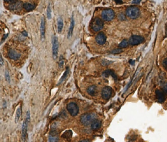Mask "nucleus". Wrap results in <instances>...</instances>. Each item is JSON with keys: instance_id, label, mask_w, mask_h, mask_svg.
<instances>
[{"instance_id": "b1692460", "label": "nucleus", "mask_w": 167, "mask_h": 142, "mask_svg": "<svg viewBox=\"0 0 167 142\" xmlns=\"http://www.w3.org/2000/svg\"><path fill=\"white\" fill-rule=\"evenodd\" d=\"M129 45V41L127 39H123L122 42L120 43L119 45V47L121 48H125L127 47Z\"/></svg>"}, {"instance_id": "aec40b11", "label": "nucleus", "mask_w": 167, "mask_h": 142, "mask_svg": "<svg viewBox=\"0 0 167 142\" xmlns=\"http://www.w3.org/2000/svg\"><path fill=\"white\" fill-rule=\"evenodd\" d=\"M103 76H105V77H108V75H112V76L115 79H117V76L116 75L114 72L112 70H111V69H107V70H106V71L103 72Z\"/></svg>"}, {"instance_id": "cd10ccee", "label": "nucleus", "mask_w": 167, "mask_h": 142, "mask_svg": "<svg viewBox=\"0 0 167 142\" xmlns=\"http://www.w3.org/2000/svg\"><path fill=\"white\" fill-rule=\"evenodd\" d=\"M59 66L60 68H62L63 66V58H62V56H60V58H59Z\"/></svg>"}, {"instance_id": "f03ea898", "label": "nucleus", "mask_w": 167, "mask_h": 142, "mask_svg": "<svg viewBox=\"0 0 167 142\" xmlns=\"http://www.w3.org/2000/svg\"><path fill=\"white\" fill-rule=\"evenodd\" d=\"M96 115L94 113H85L80 117V122L84 125H89L95 119Z\"/></svg>"}, {"instance_id": "7ed1b4c3", "label": "nucleus", "mask_w": 167, "mask_h": 142, "mask_svg": "<svg viewBox=\"0 0 167 142\" xmlns=\"http://www.w3.org/2000/svg\"><path fill=\"white\" fill-rule=\"evenodd\" d=\"M115 17V13L112 9H107L103 11L102 12V18L105 21H110L113 20Z\"/></svg>"}, {"instance_id": "473e14b6", "label": "nucleus", "mask_w": 167, "mask_h": 142, "mask_svg": "<svg viewBox=\"0 0 167 142\" xmlns=\"http://www.w3.org/2000/svg\"><path fill=\"white\" fill-rule=\"evenodd\" d=\"M5 76H6V78H7V81H9V75H8V71H7V72H6V75H5Z\"/></svg>"}, {"instance_id": "f8f14e48", "label": "nucleus", "mask_w": 167, "mask_h": 142, "mask_svg": "<svg viewBox=\"0 0 167 142\" xmlns=\"http://www.w3.org/2000/svg\"><path fill=\"white\" fill-rule=\"evenodd\" d=\"M8 56L12 60H18L19 59L21 56V54L16 52V51L13 50V49H10L8 51Z\"/></svg>"}, {"instance_id": "bb28decb", "label": "nucleus", "mask_w": 167, "mask_h": 142, "mask_svg": "<svg viewBox=\"0 0 167 142\" xmlns=\"http://www.w3.org/2000/svg\"><path fill=\"white\" fill-rule=\"evenodd\" d=\"M162 64H163V68H165V69H167V58L163 61Z\"/></svg>"}, {"instance_id": "c85d7f7f", "label": "nucleus", "mask_w": 167, "mask_h": 142, "mask_svg": "<svg viewBox=\"0 0 167 142\" xmlns=\"http://www.w3.org/2000/svg\"><path fill=\"white\" fill-rule=\"evenodd\" d=\"M121 52H122V49H114L113 51H112V53H114V54H117V53H121Z\"/></svg>"}, {"instance_id": "f704fd0d", "label": "nucleus", "mask_w": 167, "mask_h": 142, "mask_svg": "<svg viewBox=\"0 0 167 142\" xmlns=\"http://www.w3.org/2000/svg\"><path fill=\"white\" fill-rule=\"evenodd\" d=\"M23 34H24V35L25 36H27V32H23Z\"/></svg>"}, {"instance_id": "2f4dec72", "label": "nucleus", "mask_w": 167, "mask_h": 142, "mask_svg": "<svg viewBox=\"0 0 167 142\" xmlns=\"http://www.w3.org/2000/svg\"><path fill=\"white\" fill-rule=\"evenodd\" d=\"M141 1H142V0H133L132 3H133V4H139Z\"/></svg>"}, {"instance_id": "ddd939ff", "label": "nucleus", "mask_w": 167, "mask_h": 142, "mask_svg": "<svg viewBox=\"0 0 167 142\" xmlns=\"http://www.w3.org/2000/svg\"><path fill=\"white\" fill-rule=\"evenodd\" d=\"M155 94H156V97L159 102L160 103H163L165 100V92L159 90H156L155 91Z\"/></svg>"}, {"instance_id": "dca6fc26", "label": "nucleus", "mask_w": 167, "mask_h": 142, "mask_svg": "<svg viewBox=\"0 0 167 142\" xmlns=\"http://www.w3.org/2000/svg\"><path fill=\"white\" fill-rule=\"evenodd\" d=\"M74 27V20L73 16V17H72V19H71V25H70L69 29V32H68V36H67L68 38H70V37L72 36V35H73Z\"/></svg>"}, {"instance_id": "0eeeda50", "label": "nucleus", "mask_w": 167, "mask_h": 142, "mask_svg": "<svg viewBox=\"0 0 167 142\" xmlns=\"http://www.w3.org/2000/svg\"><path fill=\"white\" fill-rule=\"evenodd\" d=\"M58 49H59V42L57 37L54 36L52 40V56L54 60H56L58 54Z\"/></svg>"}, {"instance_id": "9d476101", "label": "nucleus", "mask_w": 167, "mask_h": 142, "mask_svg": "<svg viewBox=\"0 0 167 142\" xmlns=\"http://www.w3.org/2000/svg\"><path fill=\"white\" fill-rule=\"evenodd\" d=\"M95 40L98 44L104 45L106 41V37L105 34L103 32L99 33L95 37Z\"/></svg>"}, {"instance_id": "4468645a", "label": "nucleus", "mask_w": 167, "mask_h": 142, "mask_svg": "<svg viewBox=\"0 0 167 142\" xmlns=\"http://www.w3.org/2000/svg\"><path fill=\"white\" fill-rule=\"evenodd\" d=\"M101 121L99 120H95V119L91 123V129L94 131L99 130L101 126Z\"/></svg>"}, {"instance_id": "f3484780", "label": "nucleus", "mask_w": 167, "mask_h": 142, "mask_svg": "<svg viewBox=\"0 0 167 142\" xmlns=\"http://www.w3.org/2000/svg\"><path fill=\"white\" fill-rule=\"evenodd\" d=\"M87 92L90 96H94L97 92V86L95 85H92V86H89L88 90H87Z\"/></svg>"}, {"instance_id": "c756f323", "label": "nucleus", "mask_w": 167, "mask_h": 142, "mask_svg": "<svg viewBox=\"0 0 167 142\" xmlns=\"http://www.w3.org/2000/svg\"><path fill=\"white\" fill-rule=\"evenodd\" d=\"M163 90L165 93H167V83H165L163 86Z\"/></svg>"}, {"instance_id": "412c9836", "label": "nucleus", "mask_w": 167, "mask_h": 142, "mask_svg": "<svg viewBox=\"0 0 167 142\" xmlns=\"http://www.w3.org/2000/svg\"><path fill=\"white\" fill-rule=\"evenodd\" d=\"M22 116V109L20 107H18L17 109L16 112V115H15V122L17 123L18 122L19 119L20 118V117Z\"/></svg>"}, {"instance_id": "6ab92c4d", "label": "nucleus", "mask_w": 167, "mask_h": 142, "mask_svg": "<svg viewBox=\"0 0 167 142\" xmlns=\"http://www.w3.org/2000/svg\"><path fill=\"white\" fill-rule=\"evenodd\" d=\"M63 28V21L61 17H59L57 19V30L59 34L61 32Z\"/></svg>"}, {"instance_id": "a878e982", "label": "nucleus", "mask_w": 167, "mask_h": 142, "mask_svg": "<svg viewBox=\"0 0 167 142\" xmlns=\"http://www.w3.org/2000/svg\"><path fill=\"white\" fill-rule=\"evenodd\" d=\"M58 137H54V136H50L49 137V141H57Z\"/></svg>"}, {"instance_id": "7c9ffc66", "label": "nucleus", "mask_w": 167, "mask_h": 142, "mask_svg": "<svg viewBox=\"0 0 167 142\" xmlns=\"http://www.w3.org/2000/svg\"><path fill=\"white\" fill-rule=\"evenodd\" d=\"M4 64V62H3V58H2V56L0 54V66H3Z\"/></svg>"}, {"instance_id": "2eb2a0df", "label": "nucleus", "mask_w": 167, "mask_h": 142, "mask_svg": "<svg viewBox=\"0 0 167 142\" xmlns=\"http://www.w3.org/2000/svg\"><path fill=\"white\" fill-rule=\"evenodd\" d=\"M23 6V4L21 2H14L13 4H12L10 5V9L11 10L13 11H18L20 10L22 7Z\"/></svg>"}, {"instance_id": "5701e85b", "label": "nucleus", "mask_w": 167, "mask_h": 142, "mask_svg": "<svg viewBox=\"0 0 167 142\" xmlns=\"http://www.w3.org/2000/svg\"><path fill=\"white\" fill-rule=\"evenodd\" d=\"M71 136H72V132H71V130L66 131L65 132H64V134L62 135V137H64V138L65 139L71 138Z\"/></svg>"}, {"instance_id": "9b49d317", "label": "nucleus", "mask_w": 167, "mask_h": 142, "mask_svg": "<svg viewBox=\"0 0 167 142\" xmlns=\"http://www.w3.org/2000/svg\"><path fill=\"white\" fill-rule=\"evenodd\" d=\"M40 32H41V40H44V37H45V19L44 17H42L41 19Z\"/></svg>"}, {"instance_id": "393cba45", "label": "nucleus", "mask_w": 167, "mask_h": 142, "mask_svg": "<svg viewBox=\"0 0 167 142\" xmlns=\"http://www.w3.org/2000/svg\"><path fill=\"white\" fill-rule=\"evenodd\" d=\"M47 18L48 19H51V5L50 4H49L48 6L47 7Z\"/></svg>"}, {"instance_id": "f257e3e1", "label": "nucleus", "mask_w": 167, "mask_h": 142, "mask_svg": "<svg viewBox=\"0 0 167 142\" xmlns=\"http://www.w3.org/2000/svg\"><path fill=\"white\" fill-rule=\"evenodd\" d=\"M140 11L139 7L131 6L126 9V15L131 19H136L140 16Z\"/></svg>"}, {"instance_id": "1a4fd4ad", "label": "nucleus", "mask_w": 167, "mask_h": 142, "mask_svg": "<svg viewBox=\"0 0 167 142\" xmlns=\"http://www.w3.org/2000/svg\"><path fill=\"white\" fill-rule=\"evenodd\" d=\"M29 120H27V118H25V120L23 122L22 124V136L23 141H25L26 137H27V126H28V122Z\"/></svg>"}, {"instance_id": "20e7f679", "label": "nucleus", "mask_w": 167, "mask_h": 142, "mask_svg": "<svg viewBox=\"0 0 167 142\" xmlns=\"http://www.w3.org/2000/svg\"><path fill=\"white\" fill-rule=\"evenodd\" d=\"M103 22L99 18H95L91 22V28L94 32H99L103 28Z\"/></svg>"}, {"instance_id": "72a5a7b5", "label": "nucleus", "mask_w": 167, "mask_h": 142, "mask_svg": "<svg viewBox=\"0 0 167 142\" xmlns=\"http://www.w3.org/2000/svg\"><path fill=\"white\" fill-rule=\"evenodd\" d=\"M14 0H5V2H14Z\"/></svg>"}, {"instance_id": "6e6552de", "label": "nucleus", "mask_w": 167, "mask_h": 142, "mask_svg": "<svg viewBox=\"0 0 167 142\" xmlns=\"http://www.w3.org/2000/svg\"><path fill=\"white\" fill-rule=\"evenodd\" d=\"M112 91H113V90H112V88L111 87H110V86H105V88L102 90V98L104 100H108L111 97L112 94Z\"/></svg>"}, {"instance_id": "39448f33", "label": "nucleus", "mask_w": 167, "mask_h": 142, "mask_svg": "<svg viewBox=\"0 0 167 142\" xmlns=\"http://www.w3.org/2000/svg\"><path fill=\"white\" fill-rule=\"evenodd\" d=\"M67 111H69V113H70V115L73 117H75L78 115V112H79V107L77 105V104H76L75 103H73V102H71L69 103L67 105Z\"/></svg>"}, {"instance_id": "a211bd4d", "label": "nucleus", "mask_w": 167, "mask_h": 142, "mask_svg": "<svg viewBox=\"0 0 167 142\" xmlns=\"http://www.w3.org/2000/svg\"><path fill=\"white\" fill-rule=\"evenodd\" d=\"M23 7L27 11H31L33 10L34 9H35V5H34V4H29V3H25V4H23Z\"/></svg>"}, {"instance_id": "4be33fe9", "label": "nucleus", "mask_w": 167, "mask_h": 142, "mask_svg": "<svg viewBox=\"0 0 167 142\" xmlns=\"http://www.w3.org/2000/svg\"><path fill=\"white\" fill-rule=\"evenodd\" d=\"M69 68H67V69H66V71H65L64 74L63 75V76L61 77V79H60V80H59V84H61V83H62L63 81L65 79L66 77H67V75H68V74H69Z\"/></svg>"}, {"instance_id": "c9c22d12", "label": "nucleus", "mask_w": 167, "mask_h": 142, "mask_svg": "<svg viewBox=\"0 0 167 142\" xmlns=\"http://www.w3.org/2000/svg\"><path fill=\"white\" fill-rule=\"evenodd\" d=\"M81 141H90V140H88V139H86V140H81Z\"/></svg>"}, {"instance_id": "423d86ee", "label": "nucleus", "mask_w": 167, "mask_h": 142, "mask_svg": "<svg viewBox=\"0 0 167 142\" xmlns=\"http://www.w3.org/2000/svg\"><path fill=\"white\" fill-rule=\"evenodd\" d=\"M144 41V38L142 36H133L130 37V39L129 40V44L133 46L138 45L142 43Z\"/></svg>"}]
</instances>
